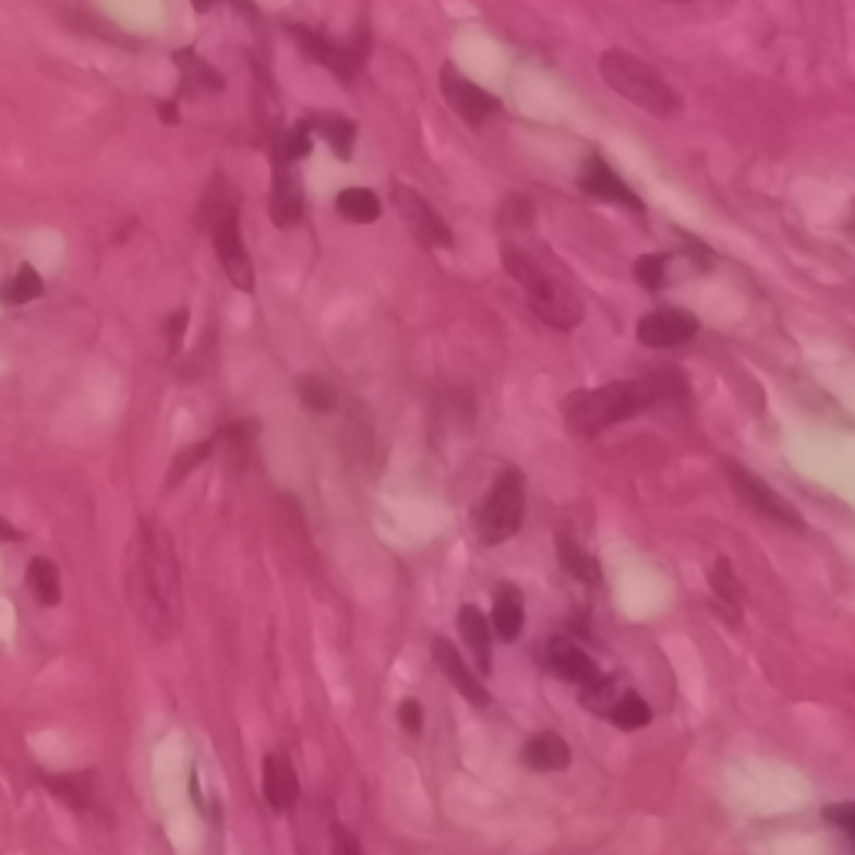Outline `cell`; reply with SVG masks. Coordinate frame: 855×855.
Returning a JSON list of instances; mask_svg holds the SVG:
<instances>
[{
  "instance_id": "cell-33",
  "label": "cell",
  "mask_w": 855,
  "mask_h": 855,
  "mask_svg": "<svg viewBox=\"0 0 855 855\" xmlns=\"http://www.w3.org/2000/svg\"><path fill=\"white\" fill-rule=\"evenodd\" d=\"M631 275L646 291H662L665 278H669V257L665 254H641L631 264Z\"/></svg>"
},
{
  "instance_id": "cell-31",
  "label": "cell",
  "mask_w": 855,
  "mask_h": 855,
  "mask_svg": "<svg viewBox=\"0 0 855 855\" xmlns=\"http://www.w3.org/2000/svg\"><path fill=\"white\" fill-rule=\"evenodd\" d=\"M254 435H257V424H254V421H238V424H225V428H221L218 438L228 445V458H231V468H234V471L244 468Z\"/></svg>"
},
{
  "instance_id": "cell-2",
  "label": "cell",
  "mask_w": 855,
  "mask_h": 855,
  "mask_svg": "<svg viewBox=\"0 0 855 855\" xmlns=\"http://www.w3.org/2000/svg\"><path fill=\"white\" fill-rule=\"evenodd\" d=\"M675 395H685V378H682V371L672 368V371L649 374V378L612 382V385H602L592 392H575V395H568L562 418L575 438H595L605 428L628 421Z\"/></svg>"
},
{
  "instance_id": "cell-8",
  "label": "cell",
  "mask_w": 855,
  "mask_h": 855,
  "mask_svg": "<svg viewBox=\"0 0 855 855\" xmlns=\"http://www.w3.org/2000/svg\"><path fill=\"white\" fill-rule=\"evenodd\" d=\"M392 204L398 210V218L411 228V234L424 244V248H451V228L442 221V214L428 204L414 188L408 184H395L392 188Z\"/></svg>"
},
{
  "instance_id": "cell-39",
  "label": "cell",
  "mask_w": 855,
  "mask_h": 855,
  "mask_svg": "<svg viewBox=\"0 0 855 855\" xmlns=\"http://www.w3.org/2000/svg\"><path fill=\"white\" fill-rule=\"evenodd\" d=\"M332 852H338V855H361V842L345 826H332Z\"/></svg>"
},
{
  "instance_id": "cell-25",
  "label": "cell",
  "mask_w": 855,
  "mask_h": 855,
  "mask_svg": "<svg viewBox=\"0 0 855 855\" xmlns=\"http://www.w3.org/2000/svg\"><path fill=\"white\" fill-rule=\"evenodd\" d=\"M335 207L345 221L351 225H374L382 218V201L374 197L368 188H345L338 197H335Z\"/></svg>"
},
{
  "instance_id": "cell-35",
  "label": "cell",
  "mask_w": 855,
  "mask_h": 855,
  "mask_svg": "<svg viewBox=\"0 0 855 855\" xmlns=\"http://www.w3.org/2000/svg\"><path fill=\"white\" fill-rule=\"evenodd\" d=\"M308 131H311V124L304 121V124H298L291 134H285V147L278 150V157H285L288 165H291V160L308 157V154H311V134H308Z\"/></svg>"
},
{
  "instance_id": "cell-40",
  "label": "cell",
  "mask_w": 855,
  "mask_h": 855,
  "mask_svg": "<svg viewBox=\"0 0 855 855\" xmlns=\"http://www.w3.org/2000/svg\"><path fill=\"white\" fill-rule=\"evenodd\" d=\"M157 118L165 121V124H178V121H181L178 104H174V100H160V104H157Z\"/></svg>"
},
{
  "instance_id": "cell-36",
  "label": "cell",
  "mask_w": 855,
  "mask_h": 855,
  "mask_svg": "<svg viewBox=\"0 0 855 855\" xmlns=\"http://www.w3.org/2000/svg\"><path fill=\"white\" fill-rule=\"evenodd\" d=\"M188 321H191V314H188V311H174V314L165 321V338H168V348H171V354H174V351H181V345H184Z\"/></svg>"
},
{
  "instance_id": "cell-32",
  "label": "cell",
  "mask_w": 855,
  "mask_h": 855,
  "mask_svg": "<svg viewBox=\"0 0 855 855\" xmlns=\"http://www.w3.org/2000/svg\"><path fill=\"white\" fill-rule=\"evenodd\" d=\"M218 448V438H207V442H197V445H191V448H184V451H178L174 455V461H171V471H168V489H178L181 481L197 468V465H204L207 458H210V451Z\"/></svg>"
},
{
  "instance_id": "cell-41",
  "label": "cell",
  "mask_w": 855,
  "mask_h": 855,
  "mask_svg": "<svg viewBox=\"0 0 855 855\" xmlns=\"http://www.w3.org/2000/svg\"><path fill=\"white\" fill-rule=\"evenodd\" d=\"M21 539H24V534H21L11 521L0 518V542H21Z\"/></svg>"
},
{
  "instance_id": "cell-17",
  "label": "cell",
  "mask_w": 855,
  "mask_h": 855,
  "mask_svg": "<svg viewBox=\"0 0 855 855\" xmlns=\"http://www.w3.org/2000/svg\"><path fill=\"white\" fill-rule=\"evenodd\" d=\"M545 659H549V669H552L562 682H575V685H581V682H588L592 675H599L595 659L588 655V652H581V649L575 646V641H568L565 635L549 638V652H545Z\"/></svg>"
},
{
  "instance_id": "cell-11",
  "label": "cell",
  "mask_w": 855,
  "mask_h": 855,
  "mask_svg": "<svg viewBox=\"0 0 855 855\" xmlns=\"http://www.w3.org/2000/svg\"><path fill=\"white\" fill-rule=\"evenodd\" d=\"M699 335V317L682 308H662L638 321L635 338L646 348H675Z\"/></svg>"
},
{
  "instance_id": "cell-6",
  "label": "cell",
  "mask_w": 855,
  "mask_h": 855,
  "mask_svg": "<svg viewBox=\"0 0 855 855\" xmlns=\"http://www.w3.org/2000/svg\"><path fill=\"white\" fill-rule=\"evenodd\" d=\"M207 228H210V244L221 257L228 281L238 291H254V264L241 241L238 204L231 197H214V204L207 207Z\"/></svg>"
},
{
  "instance_id": "cell-34",
  "label": "cell",
  "mask_w": 855,
  "mask_h": 855,
  "mask_svg": "<svg viewBox=\"0 0 855 855\" xmlns=\"http://www.w3.org/2000/svg\"><path fill=\"white\" fill-rule=\"evenodd\" d=\"M534 214H539V207H534V201L525 194H511L502 201V225H508V228H518V231L531 228Z\"/></svg>"
},
{
  "instance_id": "cell-22",
  "label": "cell",
  "mask_w": 855,
  "mask_h": 855,
  "mask_svg": "<svg viewBox=\"0 0 855 855\" xmlns=\"http://www.w3.org/2000/svg\"><path fill=\"white\" fill-rule=\"evenodd\" d=\"M40 782L58 798H64L68 806L77 809V812H84L91 806V798H94V772H71V775L40 772Z\"/></svg>"
},
{
  "instance_id": "cell-42",
  "label": "cell",
  "mask_w": 855,
  "mask_h": 855,
  "mask_svg": "<svg viewBox=\"0 0 855 855\" xmlns=\"http://www.w3.org/2000/svg\"><path fill=\"white\" fill-rule=\"evenodd\" d=\"M665 4H691V0H665Z\"/></svg>"
},
{
  "instance_id": "cell-3",
  "label": "cell",
  "mask_w": 855,
  "mask_h": 855,
  "mask_svg": "<svg viewBox=\"0 0 855 855\" xmlns=\"http://www.w3.org/2000/svg\"><path fill=\"white\" fill-rule=\"evenodd\" d=\"M502 264L505 272L525 288V298H528V308L539 314L549 328H558V332H571L581 325V301L578 294L555 275H549L539 261H531L525 251H518L515 244H502Z\"/></svg>"
},
{
  "instance_id": "cell-1",
  "label": "cell",
  "mask_w": 855,
  "mask_h": 855,
  "mask_svg": "<svg viewBox=\"0 0 855 855\" xmlns=\"http://www.w3.org/2000/svg\"><path fill=\"white\" fill-rule=\"evenodd\" d=\"M128 605L144 631L165 641L181 625V568L168 528L157 518H144L134 531L124 558Z\"/></svg>"
},
{
  "instance_id": "cell-10",
  "label": "cell",
  "mask_w": 855,
  "mask_h": 855,
  "mask_svg": "<svg viewBox=\"0 0 855 855\" xmlns=\"http://www.w3.org/2000/svg\"><path fill=\"white\" fill-rule=\"evenodd\" d=\"M442 94H445L451 111L465 124H471V128H481L492 115H498V107H502L498 97H492L489 91H481L478 84H471L455 64L442 68Z\"/></svg>"
},
{
  "instance_id": "cell-16",
  "label": "cell",
  "mask_w": 855,
  "mask_h": 855,
  "mask_svg": "<svg viewBox=\"0 0 855 855\" xmlns=\"http://www.w3.org/2000/svg\"><path fill=\"white\" fill-rule=\"evenodd\" d=\"M709 588H712V605L719 612V618H725L732 628L742 622V602H745V592H742V581L735 578L732 571V562L725 555H719L709 568Z\"/></svg>"
},
{
  "instance_id": "cell-28",
  "label": "cell",
  "mask_w": 855,
  "mask_h": 855,
  "mask_svg": "<svg viewBox=\"0 0 855 855\" xmlns=\"http://www.w3.org/2000/svg\"><path fill=\"white\" fill-rule=\"evenodd\" d=\"M609 719H612L618 728L635 732V728H646V725L652 722V709H649L646 699H641V695L625 691L622 699H615V706L609 709Z\"/></svg>"
},
{
  "instance_id": "cell-13",
  "label": "cell",
  "mask_w": 855,
  "mask_h": 855,
  "mask_svg": "<svg viewBox=\"0 0 855 855\" xmlns=\"http://www.w3.org/2000/svg\"><path fill=\"white\" fill-rule=\"evenodd\" d=\"M432 655H435V662H438V669L445 672V678L465 695V702L468 706H474V709H489L492 706V695H489V688L481 685V678L465 665V659L458 655V649L451 646L448 638H435V646H432Z\"/></svg>"
},
{
  "instance_id": "cell-37",
  "label": "cell",
  "mask_w": 855,
  "mask_h": 855,
  "mask_svg": "<svg viewBox=\"0 0 855 855\" xmlns=\"http://www.w3.org/2000/svg\"><path fill=\"white\" fill-rule=\"evenodd\" d=\"M826 822H832L835 829H842L845 835H855V806L852 802H842V806H832L822 812Z\"/></svg>"
},
{
  "instance_id": "cell-27",
  "label": "cell",
  "mask_w": 855,
  "mask_h": 855,
  "mask_svg": "<svg viewBox=\"0 0 855 855\" xmlns=\"http://www.w3.org/2000/svg\"><path fill=\"white\" fill-rule=\"evenodd\" d=\"M298 398L308 411H317V414H328L338 408V392L328 378H321V374H304L298 382Z\"/></svg>"
},
{
  "instance_id": "cell-4",
  "label": "cell",
  "mask_w": 855,
  "mask_h": 855,
  "mask_svg": "<svg viewBox=\"0 0 855 855\" xmlns=\"http://www.w3.org/2000/svg\"><path fill=\"white\" fill-rule=\"evenodd\" d=\"M602 77L605 84L641 107L652 118H675L682 111V97L678 91L646 61H638L628 50H605L602 53Z\"/></svg>"
},
{
  "instance_id": "cell-26",
  "label": "cell",
  "mask_w": 855,
  "mask_h": 855,
  "mask_svg": "<svg viewBox=\"0 0 855 855\" xmlns=\"http://www.w3.org/2000/svg\"><path fill=\"white\" fill-rule=\"evenodd\" d=\"M308 124L332 144V150H335L341 160H351V154H354V131H358L354 121L338 118V115H321V118H314V121H308Z\"/></svg>"
},
{
  "instance_id": "cell-20",
  "label": "cell",
  "mask_w": 855,
  "mask_h": 855,
  "mask_svg": "<svg viewBox=\"0 0 855 855\" xmlns=\"http://www.w3.org/2000/svg\"><path fill=\"white\" fill-rule=\"evenodd\" d=\"M174 64H178V71H181L184 94H191V97H204V94H221V91H225V77H221V71H214L204 58H197V53H194L191 47L174 50Z\"/></svg>"
},
{
  "instance_id": "cell-18",
  "label": "cell",
  "mask_w": 855,
  "mask_h": 855,
  "mask_svg": "<svg viewBox=\"0 0 855 855\" xmlns=\"http://www.w3.org/2000/svg\"><path fill=\"white\" fill-rule=\"evenodd\" d=\"M521 762L534 772H562L571 766V748L562 735L542 732L528 738V745L521 748Z\"/></svg>"
},
{
  "instance_id": "cell-19",
  "label": "cell",
  "mask_w": 855,
  "mask_h": 855,
  "mask_svg": "<svg viewBox=\"0 0 855 855\" xmlns=\"http://www.w3.org/2000/svg\"><path fill=\"white\" fill-rule=\"evenodd\" d=\"M458 631L465 638L468 652L474 655V665L481 669V675H489L492 672V628H489V618L481 615V609H474V605H461Z\"/></svg>"
},
{
  "instance_id": "cell-23",
  "label": "cell",
  "mask_w": 855,
  "mask_h": 855,
  "mask_svg": "<svg viewBox=\"0 0 855 855\" xmlns=\"http://www.w3.org/2000/svg\"><path fill=\"white\" fill-rule=\"evenodd\" d=\"M555 555H558V565H562L571 578H578V581H585V585H599V581H602L599 562L588 555V552H581V549L571 542V534H565V531L555 534Z\"/></svg>"
},
{
  "instance_id": "cell-12",
  "label": "cell",
  "mask_w": 855,
  "mask_h": 855,
  "mask_svg": "<svg viewBox=\"0 0 855 855\" xmlns=\"http://www.w3.org/2000/svg\"><path fill=\"white\" fill-rule=\"evenodd\" d=\"M581 191L585 194H592L599 201H612V204H622L628 207L631 214H646V204H641V197L605 165L602 157H585V165H581V178H578Z\"/></svg>"
},
{
  "instance_id": "cell-21",
  "label": "cell",
  "mask_w": 855,
  "mask_h": 855,
  "mask_svg": "<svg viewBox=\"0 0 855 855\" xmlns=\"http://www.w3.org/2000/svg\"><path fill=\"white\" fill-rule=\"evenodd\" d=\"M492 625L505 641H515L525 628V602L515 585H498L495 588V609H492Z\"/></svg>"
},
{
  "instance_id": "cell-29",
  "label": "cell",
  "mask_w": 855,
  "mask_h": 855,
  "mask_svg": "<svg viewBox=\"0 0 855 855\" xmlns=\"http://www.w3.org/2000/svg\"><path fill=\"white\" fill-rule=\"evenodd\" d=\"M40 294H44V281L31 264H21V272L14 278H8L4 288H0V301L4 304H31Z\"/></svg>"
},
{
  "instance_id": "cell-7",
  "label": "cell",
  "mask_w": 855,
  "mask_h": 855,
  "mask_svg": "<svg viewBox=\"0 0 855 855\" xmlns=\"http://www.w3.org/2000/svg\"><path fill=\"white\" fill-rule=\"evenodd\" d=\"M725 471H728V481H732V492L738 495V502L748 511H756V515H762L769 521H779V525H788V528L806 525V521H802V515L792 508V502L782 498L775 489H769L756 471H748V468H742L735 461H728Z\"/></svg>"
},
{
  "instance_id": "cell-14",
  "label": "cell",
  "mask_w": 855,
  "mask_h": 855,
  "mask_svg": "<svg viewBox=\"0 0 855 855\" xmlns=\"http://www.w3.org/2000/svg\"><path fill=\"white\" fill-rule=\"evenodd\" d=\"M304 210V194L301 184L294 178V171L288 168L285 157H275V184H272V221L278 228H294L301 221Z\"/></svg>"
},
{
  "instance_id": "cell-9",
  "label": "cell",
  "mask_w": 855,
  "mask_h": 855,
  "mask_svg": "<svg viewBox=\"0 0 855 855\" xmlns=\"http://www.w3.org/2000/svg\"><path fill=\"white\" fill-rule=\"evenodd\" d=\"M288 34L301 44V50L308 53V58L321 68H328L341 84H351L364 64V47H341L328 37H321L317 31L311 27H301V24H291Z\"/></svg>"
},
{
  "instance_id": "cell-24",
  "label": "cell",
  "mask_w": 855,
  "mask_h": 855,
  "mask_svg": "<svg viewBox=\"0 0 855 855\" xmlns=\"http://www.w3.org/2000/svg\"><path fill=\"white\" fill-rule=\"evenodd\" d=\"M27 588L37 605L53 609L61 602V571L50 558H31L27 565Z\"/></svg>"
},
{
  "instance_id": "cell-38",
  "label": "cell",
  "mask_w": 855,
  "mask_h": 855,
  "mask_svg": "<svg viewBox=\"0 0 855 855\" xmlns=\"http://www.w3.org/2000/svg\"><path fill=\"white\" fill-rule=\"evenodd\" d=\"M398 722H401V728H405L408 735H421V722H424L421 706H418L414 699L401 702V709H398Z\"/></svg>"
},
{
  "instance_id": "cell-15",
  "label": "cell",
  "mask_w": 855,
  "mask_h": 855,
  "mask_svg": "<svg viewBox=\"0 0 855 855\" xmlns=\"http://www.w3.org/2000/svg\"><path fill=\"white\" fill-rule=\"evenodd\" d=\"M298 795H301V785H298L294 766L285 756H267L264 759V802L267 806L278 816H285L298 806Z\"/></svg>"
},
{
  "instance_id": "cell-5",
  "label": "cell",
  "mask_w": 855,
  "mask_h": 855,
  "mask_svg": "<svg viewBox=\"0 0 855 855\" xmlns=\"http://www.w3.org/2000/svg\"><path fill=\"white\" fill-rule=\"evenodd\" d=\"M474 534L478 542L485 549L505 545L508 539H515L521 521H525V474L518 468H505L492 492L478 502L474 508Z\"/></svg>"
},
{
  "instance_id": "cell-30",
  "label": "cell",
  "mask_w": 855,
  "mask_h": 855,
  "mask_svg": "<svg viewBox=\"0 0 855 855\" xmlns=\"http://www.w3.org/2000/svg\"><path fill=\"white\" fill-rule=\"evenodd\" d=\"M581 709L595 712V715H609V709L615 706V678L612 675H592L588 682H581V695H578Z\"/></svg>"
}]
</instances>
